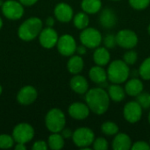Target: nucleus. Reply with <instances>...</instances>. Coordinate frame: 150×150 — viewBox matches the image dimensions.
Wrapping results in <instances>:
<instances>
[{
  "mask_svg": "<svg viewBox=\"0 0 150 150\" xmlns=\"http://www.w3.org/2000/svg\"><path fill=\"white\" fill-rule=\"evenodd\" d=\"M110 97L108 92L102 87H97L88 90L85 93V103L91 112L97 115L105 113L110 106Z\"/></svg>",
  "mask_w": 150,
  "mask_h": 150,
  "instance_id": "1",
  "label": "nucleus"
},
{
  "mask_svg": "<svg viewBox=\"0 0 150 150\" xmlns=\"http://www.w3.org/2000/svg\"><path fill=\"white\" fill-rule=\"evenodd\" d=\"M43 29V22L38 17L25 19L18 28V36L24 41H32L38 38Z\"/></svg>",
  "mask_w": 150,
  "mask_h": 150,
  "instance_id": "2",
  "label": "nucleus"
},
{
  "mask_svg": "<svg viewBox=\"0 0 150 150\" xmlns=\"http://www.w3.org/2000/svg\"><path fill=\"white\" fill-rule=\"evenodd\" d=\"M107 78L112 83L121 84L126 83L130 76L129 66L123 60L112 61L107 69Z\"/></svg>",
  "mask_w": 150,
  "mask_h": 150,
  "instance_id": "3",
  "label": "nucleus"
},
{
  "mask_svg": "<svg viewBox=\"0 0 150 150\" xmlns=\"http://www.w3.org/2000/svg\"><path fill=\"white\" fill-rule=\"evenodd\" d=\"M45 126L50 133H61L66 126L64 112L59 108L50 109L45 117Z\"/></svg>",
  "mask_w": 150,
  "mask_h": 150,
  "instance_id": "4",
  "label": "nucleus"
},
{
  "mask_svg": "<svg viewBox=\"0 0 150 150\" xmlns=\"http://www.w3.org/2000/svg\"><path fill=\"white\" fill-rule=\"evenodd\" d=\"M95 140V134L90 128L86 127H82L76 128L73 132L72 141L74 144L82 149L91 150V146Z\"/></svg>",
  "mask_w": 150,
  "mask_h": 150,
  "instance_id": "5",
  "label": "nucleus"
},
{
  "mask_svg": "<svg viewBox=\"0 0 150 150\" xmlns=\"http://www.w3.org/2000/svg\"><path fill=\"white\" fill-rule=\"evenodd\" d=\"M81 44L84 45L87 48H97L103 41L101 33L94 27H86L82 30L79 35Z\"/></svg>",
  "mask_w": 150,
  "mask_h": 150,
  "instance_id": "6",
  "label": "nucleus"
},
{
  "mask_svg": "<svg viewBox=\"0 0 150 150\" xmlns=\"http://www.w3.org/2000/svg\"><path fill=\"white\" fill-rule=\"evenodd\" d=\"M34 134V129L32 125L26 122H21L14 127L11 135L16 143L26 144L33 139Z\"/></svg>",
  "mask_w": 150,
  "mask_h": 150,
  "instance_id": "7",
  "label": "nucleus"
},
{
  "mask_svg": "<svg viewBox=\"0 0 150 150\" xmlns=\"http://www.w3.org/2000/svg\"><path fill=\"white\" fill-rule=\"evenodd\" d=\"M3 15L10 20H18L20 19L24 13V5L16 0H6L3 3L2 6Z\"/></svg>",
  "mask_w": 150,
  "mask_h": 150,
  "instance_id": "8",
  "label": "nucleus"
},
{
  "mask_svg": "<svg viewBox=\"0 0 150 150\" xmlns=\"http://www.w3.org/2000/svg\"><path fill=\"white\" fill-rule=\"evenodd\" d=\"M117 46L125 49H133L138 44L139 38L135 32L130 29H122L117 33Z\"/></svg>",
  "mask_w": 150,
  "mask_h": 150,
  "instance_id": "9",
  "label": "nucleus"
},
{
  "mask_svg": "<svg viewBox=\"0 0 150 150\" xmlns=\"http://www.w3.org/2000/svg\"><path fill=\"white\" fill-rule=\"evenodd\" d=\"M76 41L70 34H63L59 37L56 47L58 52L63 56H71L76 51Z\"/></svg>",
  "mask_w": 150,
  "mask_h": 150,
  "instance_id": "10",
  "label": "nucleus"
},
{
  "mask_svg": "<svg viewBox=\"0 0 150 150\" xmlns=\"http://www.w3.org/2000/svg\"><path fill=\"white\" fill-rule=\"evenodd\" d=\"M142 107L137 101H129L123 108L124 119L131 124H135L141 120L142 117Z\"/></svg>",
  "mask_w": 150,
  "mask_h": 150,
  "instance_id": "11",
  "label": "nucleus"
},
{
  "mask_svg": "<svg viewBox=\"0 0 150 150\" xmlns=\"http://www.w3.org/2000/svg\"><path fill=\"white\" fill-rule=\"evenodd\" d=\"M38 39L42 47L51 49L56 46L59 36L57 32L53 27L47 26L41 30L40 33L38 36Z\"/></svg>",
  "mask_w": 150,
  "mask_h": 150,
  "instance_id": "12",
  "label": "nucleus"
},
{
  "mask_svg": "<svg viewBox=\"0 0 150 150\" xmlns=\"http://www.w3.org/2000/svg\"><path fill=\"white\" fill-rule=\"evenodd\" d=\"M38 97L37 90L32 85L22 87L17 94V101L22 105H30L35 102Z\"/></svg>",
  "mask_w": 150,
  "mask_h": 150,
  "instance_id": "13",
  "label": "nucleus"
},
{
  "mask_svg": "<svg viewBox=\"0 0 150 150\" xmlns=\"http://www.w3.org/2000/svg\"><path fill=\"white\" fill-rule=\"evenodd\" d=\"M54 15L58 21L62 23H69L73 19L74 11L69 4L62 2L55 5Z\"/></svg>",
  "mask_w": 150,
  "mask_h": 150,
  "instance_id": "14",
  "label": "nucleus"
},
{
  "mask_svg": "<svg viewBox=\"0 0 150 150\" xmlns=\"http://www.w3.org/2000/svg\"><path fill=\"white\" fill-rule=\"evenodd\" d=\"M90 108L85 103L82 102H75L72 103L68 109V112L69 116L76 120H83L89 117L90 115Z\"/></svg>",
  "mask_w": 150,
  "mask_h": 150,
  "instance_id": "15",
  "label": "nucleus"
},
{
  "mask_svg": "<svg viewBox=\"0 0 150 150\" xmlns=\"http://www.w3.org/2000/svg\"><path fill=\"white\" fill-rule=\"evenodd\" d=\"M99 23L105 29H112L117 24V15L110 8L104 9L99 15Z\"/></svg>",
  "mask_w": 150,
  "mask_h": 150,
  "instance_id": "16",
  "label": "nucleus"
},
{
  "mask_svg": "<svg viewBox=\"0 0 150 150\" xmlns=\"http://www.w3.org/2000/svg\"><path fill=\"white\" fill-rule=\"evenodd\" d=\"M69 86L71 90L77 94H85L89 90V83L87 79L79 74L74 75L70 79Z\"/></svg>",
  "mask_w": 150,
  "mask_h": 150,
  "instance_id": "17",
  "label": "nucleus"
},
{
  "mask_svg": "<svg viewBox=\"0 0 150 150\" xmlns=\"http://www.w3.org/2000/svg\"><path fill=\"white\" fill-rule=\"evenodd\" d=\"M132 144V140L128 134L118 133L112 142V148L113 150H128L131 149Z\"/></svg>",
  "mask_w": 150,
  "mask_h": 150,
  "instance_id": "18",
  "label": "nucleus"
},
{
  "mask_svg": "<svg viewBox=\"0 0 150 150\" xmlns=\"http://www.w3.org/2000/svg\"><path fill=\"white\" fill-rule=\"evenodd\" d=\"M125 91L126 93L130 97H137L143 91L144 85L141 79L134 77L126 82L125 84Z\"/></svg>",
  "mask_w": 150,
  "mask_h": 150,
  "instance_id": "19",
  "label": "nucleus"
},
{
  "mask_svg": "<svg viewBox=\"0 0 150 150\" xmlns=\"http://www.w3.org/2000/svg\"><path fill=\"white\" fill-rule=\"evenodd\" d=\"M89 77L93 83L100 85L105 83L106 81L108 80L107 71L102 66H98V65L91 68L89 71Z\"/></svg>",
  "mask_w": 150,
  "mask_h": 150,
  "instance_id": "20",
  "label": "nucleus"
},
{
  "mask_svg": "<svg viewBox=\"0 0 150 150\" xmlns=\"http://www.w3.org/2000/svg\"><path fill=\"white\" fill-rule=\"evenodd\" d=\"M92 57L96 65L102 66V67L107 65L111 61L110 52L108 51V48H106L105 47L99 46L97 48H95Z\"/></svg>",
  "mask_w": 150,
  "mask_h": 150,
  "instance_id": "21",
  "label": "nucleus"
},
{
  "mask_svg": "<svg viewBox=\"0 0 150 150\" xmlns=\"http://www.w3.org/2000/svg\"><path fill=\"white\" fill-rule=\"evenodd\" d=\"M84 62L81 55H71L67 62V69L69 72L72 75H77L83 69Z\"/></svg>",
  "mask_w": 150,
  "mask_h": 150,
  "instance_id": "22",
  "label": "nucleus"
},
{
  "mask_svg": "<svg viewBox=\"0 0 150 150\" xmlns=\"http://www.w3.org/2000/svg\"><path fill=\"white\" fill-rule=\"evenodd\" d=\"M107 92L110 97V99L116 103H120L124 100L127 94L125 88H123L119 83H112L111 85H109Z\"/></svg>",
  "mask_w": 150,
  "mask_h": 150,
  "instance_id": "23",
  "label": "nucleus"
},
{
  "mask_svg": "<svg viewBox=\"0 0 150 150\" xmlns=\"http://www.w3.org/2000/svg\"><path fill=\"white\" fill-rule=\"evenodd\" d=\"M81 8L87 14H96L102 9L101 0H82Z\"/></svg>",
  "mask_w": 150,
  "mask_h": 150,
  "instance_id": "24",
  "label": "nucleus"
},
{
  "mask_svg": "<svg viewBox=\"0 0 150 150\" xmlns=\"http://www.w3.org/2000/svg\"><path fill=\"white\" fill-rule=\"evenodd\" d=\"M64 138L61 133H51L47 139L48 148L52 150H60L64 147Z\"/></svg>",
  "mask_w": 150,
  "mask_h": 150,
  "instance_id": "25",
  "label": "nucleus"
},
{
  "mask_svg": "<svg viewBox=\"0 0 150 150\" xmlns=\"http://www.w3.org/2000/svg\"><path fill=\"white\" fill-rule=\"evenodd\" d=\"M72 20H73V24H74L75 27L79 30L85 29L86 27H88V25L90 24L89 16L84 11H81V12H78L76 15H74Z\"/></svg>",
  "mask_w": 150,
  "mask_h": 150,
  "instance_id": "26",
  "label": "nucleus"
},
{
  "mask_svg": "<svg viewBox=\"0 0 150 150\" xmlns=\"http://www.w3.org/2000/svg\"><path fill=\"white\" fill-rule=\"evenodd\" d=\"M101 131L105 135L113 136L119 133V127L113 121H105L101 126Z\"/></svg>",
  "mask_w": 150,
  "mask_h": 150,
  "instance_id": "27",
  "label": "nucleus"
},
{
  "mask_svg": "<svg viewBox=\"0 0 150 150\" xmlns=\"http://www.w3.org/2000/svg\"><path fill=\"white\" fill-rule=\"evenodd\" d=\"M139 76L143 80H150V56L146 58L141 64L139 69Z\"/></svg>",
  "mask_w": 150,
  "mask_h": 150,
  "instance_id": "28",
  "label": "nucleus"
},
{
  "mask_svg": "<svg viewBox=\"0 0 150 150\" xmlns=\"http://www.w3.org/2000/svg\"><path fill=\"white\" fill-rule=\"evenodd\" d=\"M15 141L12 135L2 134H0V149H10L14 147Z\"/></svg>",
  "mask_w": 150,
  "mask_h": 150,
  "instance_id": "29",
  "label": "nucleus"
},
{
  "mask_svg": "<svg viewBox=\"0 0 150 150\" xmlns=\"http://www.w3.org/2000/svg\"><path fill=\"white\" fill-rule=\"evenodd\" d=\"M128 66L129 65H134L136 63L137 60H138V54L137 52H135L134 50L132 49H128L127 52H126L123 55V59H122Z\"/></svg>",
  "mask_w": 150,
  "mask_h": 150,
  "instance_id": "30",
  "label": "nucleus"
},
{
  "mask_svg": "<svg viewBox=\"0 0 150 150\" xmlns=\"http://www.w3.org/2000/svg\"><path fill=\"white\" fill-rule=\"evenodd\" d=\"M109 148L108 142L104 137H98L95 138L93 143H92V149L95 150H106Z\"/></svg>",
  "mask_w": 150,
  "mask_h": 150,
  "instance_id": "31",
  "label": "nucleus"
},
{
  "mask_svg": "<svg viewBox=\"0 0 150 150\" xmlns=\"http://www.w3.org/2000/svg\"><path fill=\"white\" fill-rule=\"evenodd\" d=\"M132 8L137 11L145 10L150 4V0H128Z\"/></svg>",
  "mask_w": 150,
  "mask_h": 150,
  "instance_id": "32",
  "label": "nucleus"
},
{
  "mask_svg": "<svg viewBox=\"0 0 150 150\" xmlns=\"http://www.w3.org/2000/svg\"><path fill=\"white\" fill-rule=\"evenodd\" d=\"M136 101L140 104V105L142 107V109H149L150 108V101L149 98V93L148 92H142L137 97Z\"/></svg>",
  "mask_w": 150,
  "mask_h": 150,
  "instance_id": "33",
  "label": "nucleus"
},
{
  "mask_svg": "<svg viewBox=\"0 0 150 150\" xmlns=\"http://www.w3.org/2000/svg\"><path fill=\"white\" fill-rule=\"evenodd\" d=\"M105 45V47L108 49H112L114 48L117 46V41H116V36L114 34L109 33L106 34L104 38H103V41H102Z\"/></svg>",
  "mask_w": 150,
  "mask_h": 150,
  "instance_id": "34",
  "label": "nucleus"
},
{
  "mask_svg": "<svg viewBox=\"0 0 150 150\" xmlns=\"http://www.w3.org/2000/svg\"><path fill=\"white\" fill-rule=\"evenodd\" d=\"M132 150H149V143L144 142V141H137L132 144L131 147Z\"/></svg>",
  "mask_w": 150,
  "mask_h": 150,
  "instance_id": "35",
  "label": "nucleus"
},
{
  "mask_svg": "<svg viewBox=\"0 0 150 150\" xmlns=\"http://www.w3.org/2000/svg\"><path fill=\"white\" fill-rule=\"evenodd\" d=\"M47 149L48 145L47 142H46L45 141H36L32 146L33 150H46Z\"/></svg>",
  "mask_w": 150,
  "mask_h": 150,
  "instance_id": "36",
  "label": "nucleus"
},
{
  "mask_svg": "<svg viewBox=\"0 0 150 150\" xmlns=\"http://www.w3.org/2000/svg\"><path fill=\"white\" fill-rule=\"evenodd\" d=\"M61 134L63 136L64 139H69V138H72V135H73V132L71 131L70 128H63L62 131H61Z\"/></svg>",
  "mask_w": 150,
  "mask_h": 150,
  "instance_id": "37",
  "label": "nucleus"
},
{
  "mask_svg": "<svg viewBox=\"0 0 150 150\" xmlns=\"http://www.w3.org/2000/svg\"><path fill=\"white\" fill-rule=\"evenodd\" d=\"M86 51H87V47L84 46V45H80V46H77L76 47V53L77 54H79V55H83V54H86Z\"/></svg>",
  "mask_w": 150,
  "mask_h": 150,
  "instance_id": "38",
  "label": "nucleus"
},
{
  "mask_svg": "<svg viewBox=\"0 0 150 150\" xmlns=\"http://www.w3.org/2000/svg\"><path fill=\"white\" fill-rule=\"evenodd\" d=\"M24 6H32L35 4L39 0H18Z\"/></svg>",
  "mask_w": 150,
  "mask_h": 150,
  "instance_id": "39",
  "label": "nucleus"
},
{
  "mask_svg": "<svg viewBox=\"0 0 150 150\" xmlns=\"http://www.w3.org/2000/svg\"><path fill=\"white\" fill-rule=\"evenodd\" d=\"M54 25V17H48L46 19V25L49 26V27H53Z\"/></svg>",
  "mask_w": 150,
  "mask_h": 150,
  "instance_id": "40",
  "label": "nucleus"
},
{
  "mask_svg": "<svg viewBox=\"0 0 150 150\" xmlns=\"http://www.w3.org/2000/svg\"><path fill=\"white\" fill-rule=\"evenodd\" d=\"M14 149L16 150H25L26 147H25V144L24 143H16V145L14 146Z\"/></svg>",
  "mask_w": 150,
  "mask_h": 150,
  "instance_id": "41",
  "label": "nucleus"
},
{
  "mask_svg": "<svg viewBox=\"0 0 150 150\" xmlns=\"http://www.w3.org/2000/svg\"><path fill=\"white\" fill-rule=\"evenodd\" d=\"M3 25H4V22H3L2 18L0 17V30H1V29H2V27H3Z\"/></svg>",
  "mask_w": 150,
  "mask_h": 150,
  "instance_id": "42",
  "label": "nucleus"
},
{
  "mask_svg": "<svg viewBox=\"0 0 150 150\" xmlns=\"http://www.w3.org/2000/svg\"><path fill=\"white\" fill-rule=\"evenodd\" d=\"M148 33H149V34L150 36V24L149 25V26H148Z\"/></svg>",
  "mask_w": 150,
  "mask_h": 150,
  "instance_id": "43",
  "label": "nucleus"
},
{
  "mask_svg": "<svg viewBox=\"0 0 150 150\" xmlns=\"http://www.w3.org/2000/svg\"><path fill=\"white\" fill-rule=\"evenodd\" d=\"M2 92H3V88H2V86H1V84H0V96H1V94H2Z\"/></svg>",
  "mask_w": 150,
  "mask_h": 150,
  "instance_id": "44",
  "label": "nucleus"
},
{
  "mask_svg": "<svg viewBox=\"0 0 150 150\" xmlns=\"http://www.w3.org/2000/svg\"><path fill=\"white\" fill-rule=\"evenodd\" d=\"M148 120H149V123L150 125V112L149 113V116H148Z\"/></svg>",
  "mask_w": 150,
  "mask_h": 150,
  "instance_id": "45",
  "label": "nucleus"
},
{
  "mask_svg": "<svg viewBox=\"0 0 150 150\" xmlns=\"http://www.w3.org/2000/svg\"><path fill=\"white\" fill-rule=\"evenodd\" d=\"M149 101H150V93H149Z\"/></svg>",
  "mask_w": 150,
  "mask_h": 150,
  "instance_id": "46",
  "label": "nucleus"
},
{
  "mask_svg": "<svg viewBox=\"0 0 150 150\" xmlns=\"http://www.w3.org/2000/svg\"><path fill=\"white\" fill-rule=\"evenodd\" d=\"M112 1H120V0H112Z\"/></svg>",
  "mask_w": 150,
  "mask_h": 150,
  "instance_id": "47",
  "label": "nucleus"
},
{
  "mask_svg": "<svg viewBox=\"0 0 150 150\" xmlns=\"http://www.w3.org/2000/svg\"><path fill=\"white\" fill-rule=\"evenodd\" d=\"M149 145H150V140H149Z\"/></svg>",
  "mask_w": 150,
  "mask_h": 150,
  "instance_id": "48",
  "label": "nucleus"
}]
</instances>
